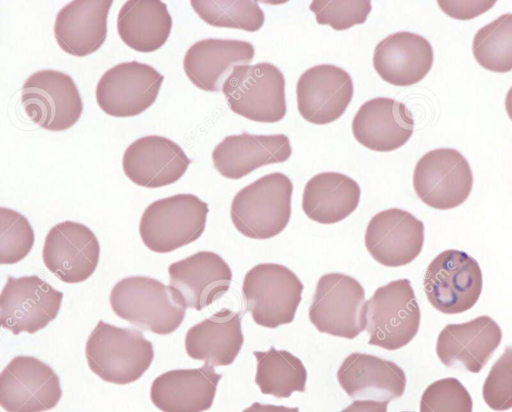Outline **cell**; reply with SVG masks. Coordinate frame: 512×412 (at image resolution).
<instances>
[{
    "label": "cell",
    "mask_w": 512,
    "mask_h": 412,
    "mask_svg": "<svg viewBox=\"0 0 512 412\" xmlns=\"http://www.w3.org/2000/svg\"><path fill=\"white\" fill-rule=\"evenodd\" d=\"M85 355L90 370L103 381L126 385L148 370L154 349L140 331L100 320L87 339Z\"/></svg>",
    "instance_id": "cell-1"
},
{
    "label": "cell",
    "mask_w": 512,
    "mask_h": 412,
    "mask_svg": "<svg viewBox=\"0 0 512 412\" xmlns=\"http://www.w3.org/2000/svg\"><path fill=\"white\" fill-rule=\"evenodd\" d=\"M293 184L283 173L262 176L242 188L230 208L235 228L252 239H269L281 233L291 216Z\"/></svg>",
    "instance_id": "cell-2"
},
{
    "label": "cell",
    "mask_w": 512,
    "mask_h": 412,
    "mask_svg": "<svg viewBox=\"0 0 512 412\" xmlns=\"http://www.w3.org/2000/svg\"><path fill=\"white\" fill-rule=\"evenodd\" d=\"M110 305L118 317L159 335L174 332L186 310L175 300L169 286L146 276L118 281L110 292Z\"/></svg>",
    "instance_id": "cell-3"
},
{
    "label": "cell",
    "mask_w": 512,
    "mask_h": 412,
    "mask_svg": "<svg viewBox=\"0 0 512 412\" xmlns=\"http://www.w3.org/2000/svg\"><path fill=\"white\" fill-rule=\"evenodd\" d=\"M420 320V308L408 279L379 287L363 307L368 344L386 350L406 346L416 336Z\"/></svg>",
    "instance_id": "cell-4"
},
{
    "label": "cell",
    "mask_w": 512,
    "mask_h": 412,
    "mask_svg": "<svg viewBox=\"0 0 512 412\" xmlns=\"http://www.w3.org/2000/svg\"><path fill=\"white\" fill-rule=\"evenodd\" d=\"M208 212L207 203L193 194H176L156 200L141 216L140 237L153 252L174 251L202 235Z\"/></svg>",
    "instance_id": "cell-5"
},
{
    "label": "cell",
    "mask_w": 512,
    "mask_h": 412,
    "mask_svg": "<svg viewBox=\"0 0 512 412\" xmlns=\"http://www.w3.org/2000/svg\"><path fill=\"white\" fill-rule=\"evenodd\" d=\"M222 93L230 109L246 119L275 123L286 115L285 78L271 63L233 67Z\"/></svg>",
    "instance_id": "cell-6"
},
{
    "label": "cell",
    "mask_w": 512,
    "mask_h": 412,
    "mask_svg": "<svg viewBox=\"0 0 512 412\" xmlns=\"http://www.w3.org/2000/svg\"><path fill=\"white\" fill-rule=\"evenodd\" d=\"M302 291L303 284L296 274L276 263L254 266L242 285L246 310L256 324L271 329L294 320Z\"/></svg>",
    "instance_id": "cell-7"
},
{
    "label": "cell",
    "mask_w": 512,
    "mask_h": 412,
    "mask_svg": "<svg viewBox=\"0 0 512 412\" xmlns=\"http://www.w3.org/2000/svg\"><path fill=\"white\" fill-rule=\"evenodd\" d=\"M482 284L477 260L455 249L439 253L429 263L423 281L430 304L449 315L470 310L480 297Z\"/></svg>",
    "instance_id": "cell-8"
},
{
    "label": "cell",
    "mask_w": 512,
    "mask_h": 412,
    "mask_svg": "<svg viewBox=\"0 0 512 412\" xmlns=\"http://www.w3.org/2000/svg\"><path fill=\"white\" fill-rule=\"evenodd\" d=\"M27 116L39 127L53 132L71 128L80 119L83 103L68 74L43 69L31 74L21 88Z\"/></svg>",
    "instance_id": "cell-9"
},
{
    "label": "cell",
    "mask_w": 512,
    "mask_h": 412,
    "mask_svg": "<svg viewBox=\"0 0 512 412\" xmlns=\"http://www.w3.org/2000/svg\"><path fill=\"white\" fill-rule=\"evenodd\" d=\"M473 186L467 159L456 149L436 148L425 153L413 173V187L422 202L437 210L463 204Z\"/></svg>",
    "instance_id": "cell-10"
},
{
    "label": "cell",
    "mask_w": 512,
    "mask_h": 412,
    "mask_svg": "<svg viewBox=\"0 0 512 412\" xmlns=\"http://www.w3.org/2000/svg\"><path fill=\"white\" fill-rule=\"evenodd\" d=\"M365 291L353 277L328 273L320 277L309 319L321 333L353 339L364 329Z\"/></svg>",
    "instance_id": "cell-11"
},
{
    "label": "cell",
    "mask_w": 512,
    "mask_h": 412,
    "mask_svg": "<svg viewBox=\"0 0 512 412\" xmlns=\"http://www.w3.org/2000/svg\"><path fill=\"white\" fill-rule=\"evenodd\" d=\"M163 80L148 64L119 63L100 77L95 90L97 104L112 117H134L152 106Z\"/></svg>",
    "instance_id": "cell-12"
},
{
    "label": "cell",
    "mask_w": 512,
    "mask_h": 412,
    "mask_svg": "<svg viewBox=\"0 0 512 412\" xmlns=\"http://www.w3.org/2000/svg\"><path fill=\"white\" fill-rule=\"evenodd\" d=\"M63 293L36 275L8 276L0 296L1 326L14 335L33 334L53 321Z\"/></svg>",
    "instance_id": "cell-13"
},
{
    "label": "cell",
    "mask_w": 512,
    "mask_h": 412,
    "mask_svg": "<svg viewBox=\"0 0 512 412\" xmlns=\"http://www.w3.org/2000/svg\"><path fill=\"white\" fill-rule=\"evenodd\" d=\"M61 396L58 375L36 357L16 356L1 372L0 405L7 412H44Z\"/></svg>",
    "instance_id": "cell-14"
},
{
    "label": "cell",
    "mask_w": 512,
    "mask_h": 412,
    "mask_svg": "<svg viewBox=\"0 0 512 412\" xmlns=\"http://www.w3.org/2000/svg\"><path fill=\"white\" fill-rule=\"evenodd\" d=\"M99 257L98 239L84 224L64 221L53 226L45 237L43 262L62 282L86 281L95 272Z\"/></svg>",
    "instance_id": "cell-15"
},
{
    "label": "cell",
    "mask_w": 512,
    "mask_h": 412,
    "mask_svg": "<svg viewBox=\"0 0 512 412\" xmlns=\"http://www.w3.org/2000/svg\"><path fill=\"white\" fill-rule=\"evenodd\" d=\"M169 287L175 300L197 311L211 305L230 288L232 271L223 258L200 251L168 267Z\"/></svg>",
    "instance_id": "cell-16"
},
{
    "label": "cell",
    "mask_w": 512,
    "mask_h": 412,
    "mask_svg": "<svg viewBox=\"0 0 512 412\" xmlns=\"http://www.w3.org/2000/svg\"><path fill=\"white\" fill-rule=\"evenodd\" d=\"M354 93L351 76L342 68L320 64L307 69L296 85L297 108L309 123L325 125L340 118Z\"/></svg>",
    "instance_id": "cell-17"
},
{
    "label": "cell",
    "mask_w": 512,
    "mask_h": 412,
    "mask_svg": "<svg viewBox=\"0 0 512 412\" xmlns=\"http://www.w3.org/2000/svg\"><path fill=\"white\" fill-rule=\"evenodd\" d=\"M424 224L410 212L391 208L374 215L365 233L370 255L387 267L405 266L421 253Z\"/></svg>",
    "instance_id": "cell-18"
},
{
    "label": "cell",
    "mask_w": 512,
    "mask_h": 412,
    "mask_svg": "<svg viewBox=\"0 0 512 412\" xmlns=\"http://www.w3.org/2000/svg\"><path fill=\"white\" fill-rule=\"evenodd\" d=\"M191 160L171 139L148 135L132 142L125 150L122 167L134 184L145 188H160L178 181L187 171Z\"/></svg>",
    "instance_id": "cell-19"
},
{
    "label": "cell",
    "mask_w": 512,
    "mask_h": 412,
    "mask_svg": "<svg viewBox=\"0 0 512 412\" xmlns=\"http://www.w3.org/2000/svg\"><path fill=\"white\" fill-rule=\"evenodd\" d=\"M502 340L499 325L489 316L476 317L461 324H448L438 335L436 354L447 367L464 366L478 373Z\"/></svg>",
    "instance_id": "cell-20"
},
{
    "label": "cell",
    "mask_w": 512,
    "mask_h": 412,
    "mask_svg": "<svg viewBox=\"0 0 512 412\" xmlns=\"http://www.w3.org/2000/svg\"><path fill=\"white\" fill-rule=\"evenodd\" d=\"M414 119L410 110L392 98L377 97L363 103L352 120V133L364 147L389 152L411 138Z\"/></svg>",
    "instance_id": "cell-21"
},
{
    "label": "cell",
    "mask_w": 512,
    "mask_h": 412,
    "mask_svg": "<svg viewBox=\"0 0 512 412\" xmlns=\"http://www.w3.org/2000/svg\"><path fill=\"white\" fill-rule=\"evenodd\" d=\"M337 380L352 399L389 403L405 391L406 375L396 363L366 353H351L337 371Z\"/></svg>",
    "instance_id": "cell-22"
},
{
    "label": "cell",
    "mask_w": 512,
    "mask_h": 412,
    "mask_svg": "<svg viewBox=\"0 0 512 412\" xmlns=\"http://www.w3.org/2000/svg\"><path fill=\"white\" fill-rule=\"evenodd\" d=\"M292 149L284 134L242 133L225 137L213 150L212 161L219 174L241 179L255 169L289 159Z\"/></svg>",
    "instance_id": "cell-23"
},
{
    "label": "cell",
    "mask_w": 512,
    "mask_h": 412,
    "mask_svg": "<svg viewBox=\"0 0 512 412\" xmlns=\"http://www.w3.org/2000/svg\"><path fill=\"white\" fill-rule=\"evenodd\" d=\"M222 375L204 364L195 369H177L154 379L150 398L162 412H203L211 408Z\"/></svg>",
    "instance_id": "cell-24"
},
{
    "label": "cell",
    "mask_w": 512,
    "mask_h": 412,
    "mask_svg": "<svg viewBox=\"0 0 512 412\" xmlns=\"http://www.w3.org/2000/svg\"><path fill=\"white\" fill-rule=\"evenodd\" d=\"M433 59V48L426 38L400 31L388 35L376 45L373 66L385 82L410 86L429 73Z\"/></svg>",
    "instance_id": "cell-25"
},
{
    "label": "cell",
    "mask_w": 512,
    "mask_h": 412,
    "mask_svg": "<svg viewBox=\"0 0 512 412\" xmlns=\"http://www.w3.org/2000/svg\"><path fill=\"white\" fill-rule=\"evenodd\" d=\"M254 53L253 45L247 41L203 39L189 47L183 68L187 78L198 89L218 92L222 90L229 71L238 65H248Z\"/></svg>",
    "instance_id": "cell-26"
},
{
    "label": "cell",
    "mask_w": 512,
    "mask_h": 412,
    "mask_svg": "<svg viewBox=\"0 0 512 412\" xmlns=\"http://www.w3.org/2000/svg\"><path fill=\"white\" fill-rule=\"evenodd\" d=\"M112 4V0H75L61 8L54 23L59 47L76 57L96 52L106 40Z\"/></svg>",
    "instance_id": "cell-27"
},
{
    "label": "cell",
    "mask_w": 512,
    "mask_h": 412,
    "mask_svg": "<svg viewBox=\"0 0 512 412\" xmlns=\"http://www.w3.org/2000/svg\"><path fill=\"white\" fill-rule=\"evenodd\" d=\"M243 342L240 313L223 308L187 331L185 349L192 359L227 366L234 362Z\"/></svg>",
    "instance_id": "cell-28"
},
{
    "label": "cell",
    "mask_w": 512,
    "mask_h": 412,
    "mask_svg": "<svg viewBox=\"0 0 512 412\" xmlns=\"http://www.w3.org/2000/svg\"><path fill=\"white\" fill-rule=\"evenodd\" d=\"M358 183L345 174L322 172L304 187L302 209L311 220L334 224L353 213L360 201Z\"/></svg>",
    "instance_id": "cell-29"
},
{
    "label": "cell",
    "mask_w": 512,
    "mask_h": 412,
    "mask_svg": "<svg viewBox=\"0 0 512 412\" xmlns=\"http://www.w3.org/2000/svg\"><path fill=\"white\" fill-rule=\"evenodd\" d=\"M172 18L165 3L159 0L126 1L117 16V32L131 49L151 53L168 40Z\"/></svg>",
    "instance_id": "cell-30"
},
{
    "label": "cell",
    "mask_w": 512,
    "mask_h": 412,
    "mask_svg": "<svg viewBox=\"0 0 512 412\" xmlns=\"http://www.w3.org/2000/svg\"><path fill=\"white\" fill-rule=\"evenodd\" d=\"M253 354L257 361L255 383L263 394L287 398L295 391H305L307 372L298 357L273 346L266 352Z\"/></svg>",
    "instance_id": "cell-31"
},
{
    "label": "cell",
    "mask_w": 512,
    "mask_h": 412,
    "mask_svg": "<svg viewBox=\"0 0 512 412\" xmlns=\"http://www.w3.org/2000/svg\"><path fill=\"white\" fill-rule=\"evenodd\" d=\"M477 63L486 70L506 73L512 70V13L500 15L481 27L472 42Z\"/></svg>",
    "instance_id": "cell-32"
},
{
    "label": "cell",
    "mask_w": 512,
    "mask_h": 412,
    "mask_svg": "<svg viewBox=\"0 0 512 412\" xmlns=\"http://www.w3.org/2000/svg\"><path fill=\"white\" fill-rule=\"evenodd\" d=\"M190 4L205 23L214 27L256 32L265 20L257 1L192 0Z\"/></svg>",
    "instance_id": "cell-33"
},
{
    "label": "cell",
    "mask_w": 512,
    "mask_h": 412,
    "mask_svg": "<svg viewBox=\"0 0 512 412\" xmlns=\"http://www.w3.org/2000/svg\"><path fill=\"white\" fill-rule=\"evenodd\" d=\"M34 231L25 216L0 208V264L11 265L23 260L34 245Z\"/></svg>",
    "instance_id": "cell-34"
},
{
    "label": "cell",
    "mask_w": 512,
    "mask_h": 412,
    "mask_svg": "<svg viewBox=\"0 0 512 412\" xmlns=\"http://www.w3.org/2000/svg\"><path fill=\"white\" fill-rule=\"evenodd\" d=\"M420 412H472L473 401L465 386L448 377L431 383L420 399Z\"/></svg>",
    "instance_id": "cell-35"
},
{
    "label": "cell",
    "mask_w": 512,
    "mask_h": 412,
    "mask_svg": "<svg viewBox=\"0 0 512 412\" xmlns=\"http://www.w3.org/2000/svg\"><path fill=\"white\" fill-rule=\"evenodd\" d=\"M309 9L315 14L318 24L342 31L363 24L372 5L369 0H315L311 2Z\"/></svg>",
    "instance_id": "cell-36"
},
{
    "label": "cell",
    "mask_w": 512,
    "mask_h": 412,
    "mask_svg": "<svg viewBox=\"0 0 512 412\" xmlns=\"http://www.w3.org/2000/svg\"><path fill=\"white\" fill-rule=\"evenodd\" d=\"M482 396L495 411L512 408V346H507L491 367L483 383Z\"/></svg>",
    "instance_id": "cell-37"
},
{
    "label": "cell",
    "mask_w": 512,
    "mask_h": 412,
    "mask_svg": "<svg viewBox=\"0 0 512 412\" xmlns=\"http://www.w3.org/2000/svg\"><path fill=\"white\" fill-rule=\"evenodd\" d=\"M495 1H438L442 11L457 20L473 19L493 7Z\"/></svg>",
    "instance_id": "cell-38"
},
{
    "label": "cell",
    "mask_w": 512,
    "mask_h": 412,
    "mask_svg": "<svg viewBox=\"0 0 512 412\" xmlns=\"http://www.w3.org/2000/svg\"><path fill=\"white\" fill-rule=\"evenodd\" d=\"M386 402L355 400L340 412H387Z\"/></svg>",
    "instance_id": "cell-39"
},
{
    "label": "cell",
    "mask_w": 512,
    "mask_h": 412,
    "mask_svg": "<svg viewBox=\"0 0 512 412\" xmlns=\"http://www.w3.org/2000/svg\"><path fill=\"white\" fill-rule=\"evenodd\" d=\"M242 412H299L298 407H286L282 405L253 403Z\"/></svg>",
    "instance_id": "cell-40"
},
{
    "label": "cell",
    "mask_w": 512,
    "mask_h": 412,
    "mask_svg": "<svg viewBox=\"0 0 512 412\" xmlns=\"http://www.w3.org/2000/svg\"><path fill=\"white\" fill-rule=\"evenodd\" d=\"M505 109H506V112H507L510 120L512 121V86L510 87V89L508 90V92L506 94Z\"/></svg>",
    "instance_id": "cell-41"
},
{
    "label": "cell",
    "mask_w": 512,
    "mask_h": 412,
    "mask_svg": "<svg viewBox=\"0 0 512 412\" xmlns=\"http://www.w3.org/2000/svg\"><path fill=\"white\" fill-rule=\"evenodd\" d=\"M403 412H414V411H403Z\"/></svg>",
    "instance_id": "cell-42"
}]
</instances>
